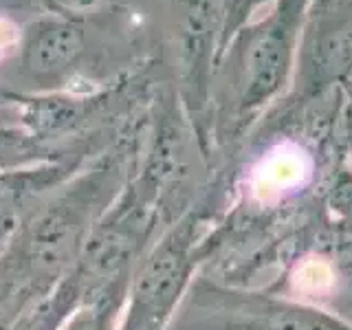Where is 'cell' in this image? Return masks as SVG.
<instances>
[{
	"instance_id": "cell-2",
	"label": "cell",
	"mask_w": 352,
	"mask_h": 330,
	"mask_svg": "<svg viewBox=\"0 0 352 330\" xmlns=\"http://www.w3.org/2000/svg\"><path fill=\"white\" fill-rule=\"evenodd\" d=\"M176 330H352V324L286 295L201 280Z\"/></svg>"
},
{
	"instance_id": "cell-5",
	"label": "cell",
	"mask_w": 352,
	"mask_h": 330,
	"mask_svg": "<svg viewBox=\"0 0 352 330\" xmlns=\"http://www.w3.org/2000/svg\"><path fill=\"white\" fill-rule=\"evenodd\" d=\"M82 49V31L64 22L42 25L27 44V64L36 73L58 71Z\"/></svg>"
},
{
	"instance_id": "cell-7",
	"label": "cell",
	"mask_w": 352,
	"mask_h": 330,
	"mask_svg": "<svg viewBox=\"0 0 352 330\" xmlns=\"http://www.w3.org/2000/svg\"><path fill=\"white\" fill-rule=\"evenodd\" d=\"M58 3H62V5H69V7H80V5H88V3H93V0H58Z\"/></svg>"
},
{
	"instance_id": "cell-4",
	"label": "cell",
	"mask_w": 352,
	"mask_h": 330,
	"mask_svg": "<svg viewBox=\"0 0 352 330\" xmlns=\"http://www.w3.org/2000/svg\"><path fill=\"white\" fill-rule=\"evenodd\" d=\"M183 16V33L187 47V69L196 88L203 86L207 64L212 58L214 36L220 44V0H179Z\"/></svg>"
},
{
	"instance_id": "cell-3",
	"label": "cell",
	"mask_w": 352,
	"mask_h": 330,
	"mask_svg": "<svg viewBox=\"0 0 352 330\" xmlns=\"http://www.w3.org/2000/svg\"><path fill=\"white\" fill-rule=\"evenodd\" d=\"M196 220L190 216L174 227L143 262L132 293L126 330H163L194 271Z\"/></svg>"
},
{
	"instance_id": "cell-8",
	"label": "cell",
	"mask_w": 352,
	"mask_h": 330,
	"mask_svg": "<svg viewBox=\"0 0 352 330\" xmlns=\"http://www.w3.org/2000/svg\"><path fill=\"white\" fill-rule=\"evenodd\" d=\"M350 163H352V148H350Z\"/></svg>"
},
{
	"instance_id": "cell-6",
	"label": "cell",
	"mask_w": 352,
	"mask_h": 330,
	"mask_svg": "<svg viewBox=\"0 0 352 330\" xmlns=\"http://www.w3.org/2000/svg\"><path fill=\"white\" fill-rule=\"evenodd\" d=\"M271 0H220V44L218 49L225 51L229 40H234L236 33L249 25L253 14L269 5Z\"/></svg>"
},
{
	"instance_id": "cell-1",
	"label": "cell",
	"mask_w": 352,
	"mask_h": 330,
	"mask_svg": "<svg viewBox=\"0 0 352 330\" xmlns=\"http://www.w3.org/2000/svg\"><path fill=\"white\" fill-rule=\"evenodd\" d=\"M311 0H273L264 18L234 36V119L249 126L289 84Z\"/></svg>"
}]
</instances>
